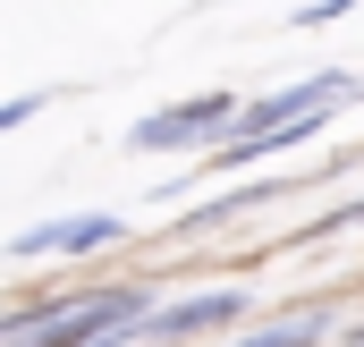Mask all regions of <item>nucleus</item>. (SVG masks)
Returning <instances> with one entry per match:
<instances>
[{"label": "nucleus", "mask_w": 364, "mask_h": 347, "mask_svg": "<svg viewBox=\"0 0 364 347\" xmlns=\"http://www.w3.org/2000/svg\"><path fill=\"white\" fill-rule=\"evenodd\" d=\"M153 314V288H77V297H43L26 314H9V347H127Z\"/></svg>", "instance_id": "f257e3e1"}, {"label": "nucleus", "mask_w": 364, "mask_h": 347, "mask_svg": "<svg viewBox=\"0 0 364 347\" xmlns=\"http://www.w3.org/2000/svg\"><path fill=\"white\" fill-rule=\"evenodd\" d=\"M356 77L348 68H314V77H296V85H272L255 93V102H237V127L220 136V144H263V136H288V127H305V119H331L339 102H356Z\"/></svg>", "instance_id": "f03ea898"}, {"label": "nucleus", "mask_w": 364, "mask_h": 347, "mask_svg": "<svg viewBox=\"0 0 364 347\" xmlns=\"http://www.w3.org/2000/svg\"><path fill=\"white\" fill-rule=\"evenodd\" d=\"M229 127H237V93H195V102H170V110L136 119L127 153H212Z\"/></svg>", "instance_id": "7ed1b4c3"}, {"label": "nucleus", "mask_w": 364, "mask_h": 347, "mask_svg": "<svg viewBox=\"0 0 364 347\" xmlns=\"http://www.w3.org/2000/svg\"><path fill=\"white\" fill-rule=\"evenodd\" d=\"M119 237H127L119 212H68V220H34V229H17L9 255H17V262H51V255H102V246H119Z\"/></svg>", "instance_id": "20e7f679"}, {"label": "nucleus", "mask_w": 364, "mask_h": 347, "mask_svg": "<svg viewBox=\"0 0 364 347\" xmlns=\"http://www.w3.org/2000/svg\"><path fill=\"white\" fill-rule=\"evenodd\" d=\"M237 314H246V288H203V297H170V305H153L136 339L178 347V339H203V331H229Z\"/></svg>", "instance_id": "39448f33"}, {"label": "nucleus", "mask_w": 364, "mask_h": 347, "mask_svg": "<svg viewBox=\"0 0 364 347\" xmlns=\"http://www.w3.org/2000/svg\"><path fill=\"white\" fill-rule=\"evenodd\" d=\"M314 339H322V322L296 314V322H263V331H246V339H229V347H314Z\"/></svg>", "instance_id": "423d86ee"}, {"label": "nucleus", "mask_w": 364, "mask_h": 347, "mask_svg": "<svg viewBox=\"0 0 364 347\" xmlns=\"http://www.w3.org/2000/svg\"><path fill=\"white\" fill-rule=\"evenodd\" d=\"M34 110H51V85H34V93H9V102H0V136H9V127H26Z\"/></svg>", "instance_id": "0eeeda50"}, {"label": "nucleus", "mask_w": 364, "mask_h": 347, "mask_svg": "<svg viewBox=\"0 0 364 347\" xmlns=\"http://www.w3.org/2000/svg\"><path fill=\"white\" fill-rule=\"evenodd\" d=\"M348 9H356V0H305L288 26H331V17H348Z\"/></svg>", "instance_id": "6e6552de"}, {"label": "nucleus", "mask_w": 364, "mask_h": 347, "mask_svg": "<svg viewBox=\"0 0 364 347\" xmlns=\"http://www.w3.org/2000/svg\"><path fill=\"white\" fill-rule=\"evenodd\" d=\"M356 220H364V203H339V212H331L322 229H356Z\"/></svg>", "instance_id": "1a4fd4ad"}, {"label": "nucleus", "mask_w": 364, "mask_h": 347, "mask_svg": "<svg viewBox=\"0 0 364 347\" xmlns=\"http://www.w3.org/2000/svg\"><path fill=\"white\" fill-rule=\"evenodd\" d=\"M356 339H364V322H356Z\"/></svg>", "instance_id": "9d476101"}]
</instances>
